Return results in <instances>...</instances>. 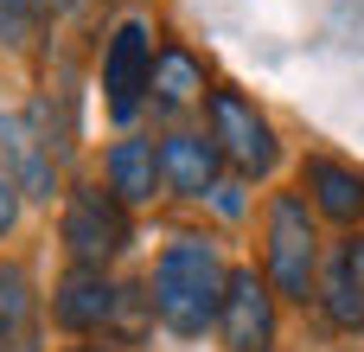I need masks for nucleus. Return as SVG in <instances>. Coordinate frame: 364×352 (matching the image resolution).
I'll return each mask as SVG.
<instances>
[{
  "label": "nucleus",
  "mask_w": 364,
  "mask_h": 352,
  "mask_svg": "<svg viewBox=\"0 0 364 352\" xmlns=\"http://www.w3.org/2000/svg\"><path fill=\"white\" fill-rule=\"evenodd\" d=\"M218 340H224V352H275V289H269V276L230 269Z\"/></svg>",
  "instance_id": "obj_7"
},
{
  "label": "nucleus",
  "mask_w": 364,
  "mask_h": 352,
  "mask_svg": "<svg viewBox=\"0 0 364 352\" xmlns=\"http://www.w3.org/2000/svg\"><path fill=\"white\" fill-rule=\"evenodd\" d=\"M147 103H154L160 115H186V109L211 103V90H205V64H198L192 51L166 45L160 64H154V90H147Z\"/></svg>",
  "instance_id": "obj_12"
},
{
  "label": "nucleus",
  "mask_w": 364,
  "mask_h": 352,
  "mask_svg": "<svg viewBox=\"0 0 364 352\" xmlns=\"http://www.w3.org/2000/svg\"><path fill=\"white\" fill-rule=\"evenodd\" d=\"M13 218H19V192H13V180L0 173V237L13 231Z\"/></svg>",
  "instance_id": "obj_16"
},
{
  "label": "nucleus",
  "mask_w": 364,
  "mask_h": 352,
  "mask_svg": "<svg viewBox=\"0 0 364 352\" xmlns=\"http://www.w3.org/2000/svg\"><path fill=\"white\" fill-rule=\"evenodd\" d=\"M154 64H160L154 26H147L141 13H128V19L109 32V51H102V103H109L115 122H134V115H141V103H147V90H154Z\"/></svg>",
  "instance_id": "obj_4"
},
{
  "label": "nucleus",
  "mask_w": 364,
  "mask_h": 352,
  "mask_svg": "<svg viewBox=\"0 0 364 352\" xmlns=\"http://www.w3.org/2000/svg\"><path fill=\"white\" fill-rule=\"evenodd\" d=\"M70 352H109V346H70Z\"/></svg>",
  "instance_id": "obj_18"
},
{
  "label": "nucleus",
  "mask_w": 364,
  "mask_h": 352,
  "mask_svg": "<svg viewBox=\"0 0 364 352\" xmlns=\"http://www.w3.org/2000/svg\"><path fill=\"white\" fill-rule=\"evenodd\" d=\"M128 237H134L128 205L109 186H70V199H64V250H70L77 269H109L128 250Z\"/></svg>",
  "instance_id": "obj_3"
},
{
  "label": "nucleus",
  "mask_w": 364,
  "mask_h": 352,
  "mask_svg": "<svg viewBox=\"0 0 364 352\" xmlns=\"http://www.w3.org/2000/svg\"><path fill=\"white\" fill-rule=\"evenodd\" d=\"M301 192H307V205H314L320 218H333V224H358L364 218V173L346 167V160H333V154H307Z\"/></svg>",
  "instance_id": "obj_9"
},
{
  "label": "nucleus",
  "mask_w": 364,
  "mask_h": 352,
  "mask_svg": "<svg viewBox=\"0 0 364 352\" xmlns=\"http://www.w3.org/2000/svg\"><path fill=\"white\" fill-rule=\"evenodd\" d=\"M154 314L166 321V333L179 340H198L205 327H218L224 314V289H230V269L218 257V244L205 237H173L154 263Z\"/></svg>",
  "instance_id": "obj_1"
},
{
  "label": "nucleus",
  "mask_w": 364,
  "mask_h": 352,
  "mask_svg": "<svg viewBox=\"0 0 364 352\" xmlns=\"http://www.w3.org/2000/svg\"><path fill=\"white\" fill-rule=\"evenodd\" d=\"M70 6H77V0H38V13H45V19H58V13H70Z\"/></svg>",
  "instance_id": "obj_17"
},
{
  "label": "nucleus",
  "mask_w": 364,
  "mask_h": 352,
  "mask_svg": "<svg viewBox=\"0 0 364 352\" xmlns=\"http://www.w3.org/2000/svg\"><path fill=\"white\" fill-rule=\"evenodd\" d=\"M115 301H122V289L102 269H70L58 282V295H51V321L64 333H102L115 321Z\"/></svg>",
  "instance_id": "obj_8"
},
{
  "label": "nucleus",
  "mask_w": 364,
  "mask_h": 352,
  "mask_svg": "<svg viewBox=\"0 0 364 352\" xmlns=\"http://www.w3.org/2000/svg\"><path fill=\"white\" fill-rule=\"evenodd\" d=\"M32 327V282L19 263H0V346Z\"/></svg>",
  "instance_id": "obj_14"
},
{
  "label": "nucleus",
  "mask_w": 364,
  "mask_h": 352,
  "mask_svg": "<svg viewBox=\"0 0 364 352\" xmlns=\"http://www.w3.org/2000/svg\"><path fill=\"white\" fill-rule=\"evenodd\" d=\"M262 276H269V289L282 301H314L320 295V231H314V205L301 192H275L269 199Z\"/></svg>",
  "instance_id": "obj_2"
},
{
  "label": "nucleus",
  "mask_w": 364,
  "mask_h": 352,
  "mask_svg": "<svg viewBox=\"0 0 364 352\" xmlns=\"http://www.w3.org/2000/svg\"><path fill=\"white\" fill-rule=\"evenodd\" d=\"M38 26H45L38 0H0V38H6V45H32Z\"/></svg>",
  "instance_id": "obj_15"
},
{
  "label": "nucleus",
  "mask_w": 364,
  "mask_h": 352,
  "mask_svg": "<svg viewBox=\"0 0 364 352\" xmlns=\"http://www.w3.org/2000/svg\"><path fill=\"white\" fill-rule=\"evenodd\" d=\"M320 301H326V321H333L339 333H358V327H364V295H358V276H352L346 250L333 257V269H326V289H320Z\"/></svg>",
  "instance_id": "obj_13"
},
{
  "label": "nucleus",
  "mask_w": 364,
  "mask_h": 352,
  "mask_svg": "<svg viewBox=\"0 0 364 352\" xmlns=\"http://www.w3.org/2000/svg\"><path fill=\"white\" fill-rule=\"evenodd\" d=\"M218 141L211 135H192V128H173L160 135V180L179 192V199H205L218 186Z\"/></svg>",
  "instance_id": "obj_10"
},
{
  "label": "nucleus",
  "mask_w": 364,
  "mask_h": 352,
  "mask_svg": "<svg viewBox=\"0 0 364 352\" xmlns=\"http://www.w3.org/2000/svg\"><path fill=\"white\" fill-rule=\"evenodd\" d=\"M51 122L38 109H6L0 115V173L13 180L19 199H51L58 192V147Z\"/></svg>",
  "instance_id": "obj_6"
},
{
  "label": "nucleus",
  "mask_w": 364,
  "mask_h": 352,
  "mask_svg": "<svg viewBox=\"0 0 364 352\" xmlns=\"http://www.w3.org/2000/svg\"><path fill=\"white\" fill-rule=\"evenodd\" d=\"M205 115H211V141H218V154H224V160H230L243 180H262V173H275V160H282V141H275L269 115H262L250 96H237V90H211Z\"/></svg>",
  "instance_id": "obj_5"
},
{
  "label": "nucleus",
  "mask_w": 364,
  "mask_h": 352,
  "mask_svg": "<svg viewBox=\"0 0 364 352\" xmlns=\"http://www.w3.org/2000/svg\"><path fill=\"white\" fill-rule=\"evenodd\" d=\"M109 192L122 199V205H147L166 180H160V147L147 141V135H122L115 147H109Z\"/></svg>",
  "instance_id": "obj_11"
}]
</instances>
